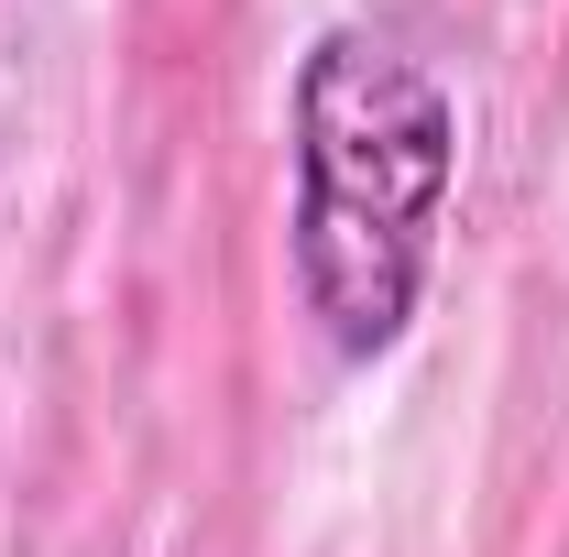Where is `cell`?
Listing matches in <instances>:
<instances>
[{
	"label": "cell",
	"mask_w": 569,
	"mask_h": 557,
	"mask_svg": "<svg viewBox=\"0 0 569 557\" xmlns=\"http://www.w3.org/2000/svg\"><path fill=\"white\" fill-rule=\"evenodd\" d=\"M284 274L307 328L340 361H383L406 350L438 274V219L460 198V99L417 44L372 33V22H329L296 55V99H284Z\"/></svg>",
	"instance_id": "6da1fadb"
}]
</instances>
